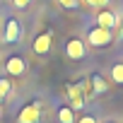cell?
Returning a JSON list of instances; mask_svg holds the SVG:
<instances>
[{
    "label": "cell",
    "mask_w": 123,
    "mask_h": 123,
    "mask_svg": "<svg viewBox=\"0 0 123 123\" xmlns=\"http://www.w3.org/2000/svg\"><path fill=\"white\" fill-rule=\"evenodd\" d=\"M58 121L60 123H75V111L70 106H60L58 109Z\"/></svg>",
    "instance_id": "9"
},
{
    "label": "cell",
    "mask_w": 123,
    "mask_h": 123,
    "mask_svg": "<svg viewBox=\"0 0 123 123\" xmlns=\"http://www.w3.org/2000/svg\"><path fill=\"white\" fill-rule=\"evenodd\" d=\"M111 80H113L116 85H123V63H116V65L111 68Z\"/></svg>",
    "instance_id": "11"
},
{
    "label": "cell",
    "mask_w": 123,
    "mask_h": 123,
    "mask_svg": "<svg viewBox=\"0 0 123 123\" xmlns=\"http://www.w3.org/2000/svg\"><path fill=\"white\" fill-rule=\"evenodd\" d=\"M68 97H70V109L73 111H80L85 106V94H82V89L77 85H70L68 87Z\"/></svg>",
    "instance_id": "6"
},
{
    "label": "cell",
    "mask_w": 123,
    "mask_h": 123,
    "mask_svg": "<svg viewBox=\"0 0 123 123\" xmlns=\"http://www.w3.org/2000/svg\"><path fill=\"white\" fill-rule=\"evenodd\" d=\"M87 41H89V46H97V48H101V46H109V43L113 41V36H111V31H109V29L94 27V29H89V34H87Z\"/></svg>",
    "instance_id": "1"
},
{
    "label": "cell",
    "mask_w": 123,
    "mask_h": 123,
    "mask_svg": "<svg viewBox=\"0 0 123 123\" xmlns=\"http://www.w3.org/2000/svg\"><path fill=\"white\" fill-rule=\"evenodd\" d=\"M17 121H19V123H39V121H41V106H39V104L24 106V109L19 111Z\"/></svg>",
    "instance_id": "3"
},
{
    "label": "cell",
    "mask_w": 123,
    "mask_h": 123,
    "mask_svg": "<svg viewBox=\"0 0 123 123\" xmlns=\"http://www.w3.org/2000/svg\"><path fill=\"white\" fill-rule=\"evenodd\" d=\"M89 85H92V92H97V94H104V92L109 89V85L104 82V77H101V75H94Z\"/></svg>",
    "instance_id": "10"
},
{
    "label": "cell",
    "mask_w": 123,
    "mask_h": 123,
    "mask_svg": "<svg viewBox=\"0 0 123 123\" xmlns=\"http://www.w3.org/2000/svg\"><path fill=\"white\" fill-rule=\"evenodd\" d=\"M116 24H118V17H116L111 10H101V12L97 15V27H101V29H109V31H111Z\"/></svg>",
    "instance_id": "5"
},
{
    "label": "cell",
    "mask_w": 123,
    "mask_h": 123,
    "mask_svg": "<svg viewBox=\"0 0 123 123\" xmlns=\"http://www.w3.org/2000/svg\"><path fill=\"white\" fill-rule=\"evenodd\" d=\"M85 53H87V46H85L82 39H68V43H65V55H68L70 60H82Z\"/></svg>",
    "instance_id": "2"
},
{
    "label": "cell",
    "mask_w": 123,
    "mask_h": 123,
    "mask_svg": "<svg viewBox=\"0 0 123 123\" xmlns=\"http://www.w3.org/2000/svg\"><path fill=\"white\" fill-rule=\"evenodd\" d=\"M77 123H97V118H94V116H80Z\"/></svg>",
    "instance_id": "15"
},
{
    "label": "cell",
    "mask_w": 123,
    "mask_h": 123,
    "mask_svg": "<svg viewBox=\"0 0 123 123\" xmlns=\"http://www.w3.org/2000/svg\"><path fill=\"white\" fill-rule=\"evenodd\" d=\"M121 34H123V29H121Z\"/></svg>",
    "instance_id": "17"
},
{
    "label": "cell",
    "mask_w": 123,
    "mask_h": 123,
    "mask_svg": "<svg viewBox=\"0 0 123 123\" xmlns=\"http://www.w3.org/2000/svg\"><path fill=\"white\" fill-rule=\"evenodd\" d=\"M0 99H3V97H0Z\"/></svg>",
    "instance_id": "18"
},
{
    "label": "cell",
    "mask_w": 123,
    "mask_h": 123,
    "mask_svg": "<svg viewBox=\"0 0 123 123\" xmlns=\"http://www.w3.org/2000/svg\"><path fill=\"white\" fill-rule=\"evenodd\" d=\"M85 3H87L89 7H106L109 0H85Z\"/></svg>",
    "instance_id": "14"
},
{
    "label": "cell",
    "mask_w": 123,
    "mask_h": 123,
    "mask_svg": "<svg viewBox=\"0 0 123 123\" xmlns=\"http://www.w3.org/2000/svg\"><path fill=\"white\" fill-rule=\"evenodd\" d=\"M19 34H22L19 22H17V19H7V27H5V41H7V43H15V41L19 39Z\"/></svg>",
    "instance_id": "8"
},
{
    "label": "cell",
    "mask_w": 123,
    "mask_h": 123,
    "mask_svg": "<svg viewBox=\"0 0 123 123\" xmlns=\"http://www.w3.org/2000/svg\"><path fill=\"white\" fill-rule=\"evenodd\" d=\"M24 70H27V63H24V58H22V55H12L7 63H5V73L12 75V77L24 75Z\"/></svg>",
    "instance_id": "4"
},
{
    "label": "cell",
    "mask_w": 123,
    "mask_h": 123,
    "mask_svg": "<svg viewBox=\"0 0 123 123\" xmlns=\"http://www.w3.org/2000/svg\"><path fill=\"white\" fill-rule=\"evenodd\" d=\"M12 3H15V7H27L31 0H12Z\"/></svg>",
    "instance_id": "16"
},
{
    "label": "cell",
    "mask_w": 123,
    "mask_h": 123,
    "mask_svg": "<svg viewBox=\"0 0 123 123\" xmlns=\"http://www.w3.org/2000/svg\"><path fill=\"white\" fill-rule=\"evenodd\" d=\"M58 5L65 7V10H77L80 7V0H58Z\"/></svg>",
    "instance_id": "12"
},
{
    "label": "cell",
    "mask_w": 123,
    "mask_h": 123,
    "mask_svg": "<svg viewBox=\"0 0 123 123\" xmlns=\"http://www.w3.org/2000/svg\"><path fill=\"white\" fill-rule=\"evenodd\" d=\"M7 94H10V80L0 77V97H7Z\"/></svg>",
    "instance_id": "13"
},
{
    "label": "cell",
    "mask_w": 123,
    "mask_h": 123,
    "mask_svg": "<svg viewBox=\"0 0 123 123\" xmlns=\"http://www.w3.org/2000/svg\"><path fill=\"white\" fill-rule=\"evenodd\" d=\"M51 51V34H39L34 39V53L36 55H46Z\"/></svg>",
    "instance_id": "7"
}]
</instances>
